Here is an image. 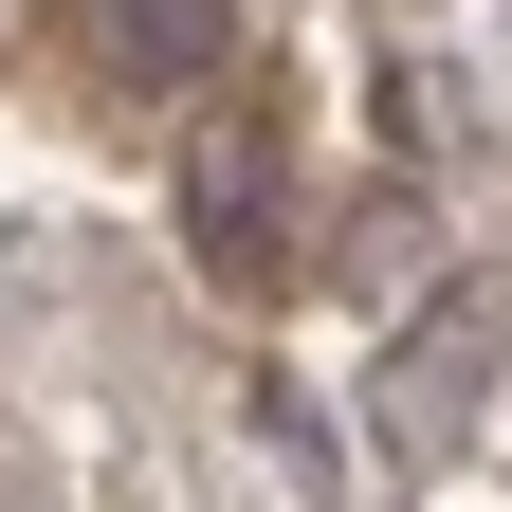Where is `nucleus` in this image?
Here are the masks:
<instances>
[{
	"label": "nucleus",
	"instance_id": "obj_1",
	"mask_svg": "<svg viewBox=\"0 0 512 512\" xmlns=\"http://www.w3.org/2000/svg\"><path fill=\"white\" fill-rule=\"evenodd\" d=\"M476 384H494V293H439L421 330L384 348V439H403V458H458Z\"/></svg>",
	"mask_w": 512,
	"mask_h": 512
},
{
	"label": "nucleus",
	"instance_id": "obj_2",
	"mask_svg": "<svg viewBox=\"0 0 512 512\" xmlns=\"http://www.w3.org/2000/svg\"><path fill=\"white\" fill-rule=\"evenodd\" d=\"M92 37H110L147 92H202L220 55H238V19H220V0H92Z\"/></svg>",
	"mask_w": 512,
	"mask_h": 512
},
{
	"label": "nucleus",
	"instance_id": "obj_3",
	"mask_svg": "<svg viewBox=\"0 0 512 512\" xmlns=\"http://www.w3.org/2000/svg\"><path fill=\"white\" fill-rule=\"evenodd\" d=\"M183 202H202V256H220V275H256V256H275V220H256V202H275V165H256V128H220Z\"/></svg>",
	"mask_w": 512,
	"mask_h": 512
},
{
	"label": "nucleus",
	"instance_id": "obj_4",
	"mask_svg": "<svg viewBox=\"0 0 512 512\" xmlns=\"http://www.w3.org/2000/svg\"><path fill=\"white\" fill-rule=\"evenodd\" d=\"M256 439H275V458H293L311 494H330V421H311V403H293V384H256Z\"/></svg>",
	"mask_w": 512,
	"mask_h": 512
}]
</instances>
